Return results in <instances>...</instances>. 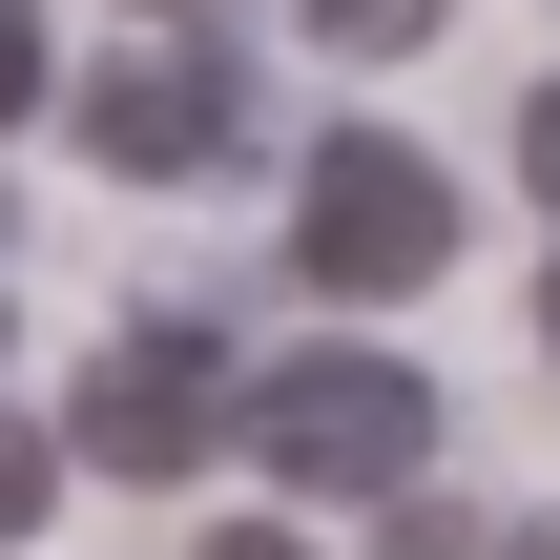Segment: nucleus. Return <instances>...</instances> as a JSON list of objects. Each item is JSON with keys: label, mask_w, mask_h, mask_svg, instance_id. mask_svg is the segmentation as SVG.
Returning <instances> with one entry per match:
<instances>
[{"label": "nucleus", "mask_w": 560, "mask_h": 560, "mask_svg": "<svg viewBox=\"0 0 560 560\" xmlns=\"http://www.w3.org/2000/svg\"><path fill=\"white\" fill-rule=\"evenodd\" d=\"M436 457V374L416 353H249V478H291V499H395Z\"/></svg>", "instance_id": "1"}, {"label": "nucleus", "mask_w": 560, "mask_h": 560, "mask_svg": "<svg viewBox=\"0 0 560 560\" xmlns=\"http://www.w3.org/2000/svg\"><path fill=\"white\" fill-rule=\"evenodd\" d=\"M291 270H312V291H436V270H457V187H436V145L332 125V145H312V208H291Z\"/></svg>", "instance_id": "2"}, {"label": "nucleus", "mask_w": 560, "mask_h": 560, "mask_svg": "<svg viewBox=\"0 0 560 560\" xmlns=\"http://www.w3.org/2000/svg\"><path fill=\"white\" fill-rule=\"evenodd\" d=\"M62 436H83L104 478H187V457H229V436H249V374L166 312V332H125V353L83 374V416H62Z\"/></svg>", "instance_id": "3"}, {"label": "nucleus", "mask_w": 560, "mask_h": 560, "mask_svg": "<svg viewBox=\"0 0 560 560\" xmlns=\"http://www.w3.org/2000/svg\"><path fill=\"white\" fill-rule=\"evenodd\" d=\"M83 145H104V166H208V145H249V42H125V62H83Z\"/></svg>", "instance_id": "4"}, {"label": "nucleus", "mask_w": 560, "mask_h": 560, "mask_svg": "<svg viewBox=\"0 0 560 560\" xmlns=\"http://www.w3.org/2000/svg\"><path fill=\"white\" fill-rule=\"evenodd\" d=\"M312 42L332 62H395V42H436V0H312Z\"/></svg>", "instance_id": "5"}, {"label": "nucleus", "mask_w": 560, "mask_h": 560, "mask_svg": "<svg viewBox=\"0 0 560 560\" xmlns=\"http://www.w3.org/2000/svg\"><path fill=\"white\" fill-rule=\"evenodd\" d=\"M42 478H62V457H42V436H21V416H0V540H21V520H42Z\"/></svg>", "instance_id": "6"}, {"label": "nucleus", "mask_w": 560, "mask_h": 560, "mask_svg": "<svg viewBox=\"0 0 560 560\" xmlns=\"http://www.w3.org/2000/svg\"><path fill=\"white\" fill-rule=\"evenodd\" d=\"M42 104V0H0V125Z\"/></svg>", "instance_id": "7"}, {"label": "nucleus", "mask_w": 560, "mask_h": 560, "mask_svg": "<svg viewBox=\"0 0 560 560\" xmlns=\"http://www.w3.org/2000/svg\"><path fill=\"white\" fill-rule=\"evenodd\" d=\"M520 166H540V187H560V83H540V104H520Z\"/></svg>", "instance_id": "8"}, {"label": "nucleus", "mask_w": 560, "mask_h": 560, "mask_svg": "<svg viewBox=\"0 0 560 560\" xmlns=\"http://www.w3.org/2000/svg\"><path fill=\"white\" fill-rule=\"evenodd\" d=\"M208 560H291V540H208Z\"/></svg>", "instance_id": "9"}, {"label": "nucleus", "mask_w": 560, "mask_h": 560, "mask_svg": "<svg viewBox=\"0 0 560 560\" xmlns=\"http://www.w3.org/2000/svg\"><path fill=\"white\" fill-rule=\"evenodd\" d=\"M540 353H560V270H540Z\"/></svg>", "instance_id": "10"}]
</instances>
